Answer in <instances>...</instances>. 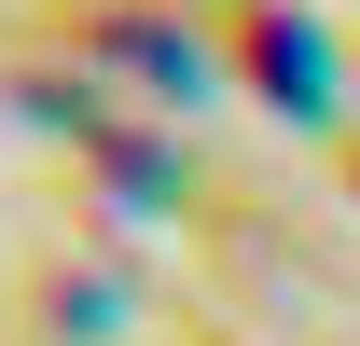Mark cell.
<instances>
[{"label":"cell","instance_id":"1","mask_svg":"<svg viewBox=\"0 0 360 346\" xmlns=\"http://www.w3.org/2000/svg\"><path fill=\"white\" fill-rule=\"evenodd\" d=\"M28 42H56L84 84H125V111H167L222 70L180 0H28Z\"/></svg>","mask_w":360,"mask_h":346},{"label":"cell","instance_id":"2","mask_svg":"<svg viewBox=\"0 0 360 346\" xmlns=\"http://www.w3.org/2000/svg\"><path fill=\"white\" fill-rule=\"evenodd\" d=\"M208 56H222L236 84L291 111V125H333V84H347V42L319 28L305 0H208Z\"/></svg>","mask_w":360,"mask_h":346},{"label":"cell","instance_id":"3","mask_svg":"<svg viewBox=\"0 0 360 346\" xmlns=\"http://www.w3.org/2000/svg\"><path fill=\"white\" fill-rule=\"evenodd\" d=\"M14 291H28V333H70V346H84V333H111L125 277H111V250H84V263H70V250H28Z\"/></svg>","mask_w":360,"mask_h":346},{"label":"cell","instance_id":"4","mask_svg":"<svg viewBox=\"0 0 360 346\" xmlns=\"http://www.w3.org/2000/svg\"><path fill=\"white\" fill-rule=\"evenodd\" d=\"M167 346H250V333H236L222 305H180V333H167Z\"/></svg>","mask_w":360,"mask_h":346},{"label":"cell","instance_id":"5","mask_svg":"<svg viewBox=\"0 0 360 346\" xmlns=\"http://www.w3.org/2000/svg\"><path fill=\"white\" fill-rule=\"evenodd\" d=\"M333 180H347V208H360V125H333Z\"/></svg>","mask_w":360,"mask_h":346},{"label":"cell","instance_id":"6","mask_svg":"<svg viewBox=\"0 0 360 346\" xmlns=\"http://www.w3.org/2000/svg\"><path fill=\"white\" fill-rule=\"evenodd\" d=\"M347 84H360V42H347Z\"/></svg>","mask_w":360,"mask_h":346}]
</instances>
